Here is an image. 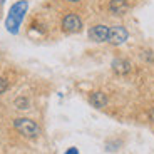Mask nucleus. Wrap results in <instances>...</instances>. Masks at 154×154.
<instances>
[{
    "instance_id": "nucleus-7",
    "label": "nucleus",
    "mask_w": 154,
    "mask_h": 154,
    "mask_svg": "<svg viewBox=\"0 0 154 154\" xmlns=\"http://www.w3.org/2000/svg\"><path fill=\"white\" fill-rule=\"evenodd\" d=\"M91 104L94 106V107H97V109H102L106 104H107V97H106V94L104 92H94V94H91Z\"/></svg>"
},
{
    "instance_id": "nucleus-1",
    "label": "nucleus",
    "mask_w": 154,
    "mask_h": 154,
    "mask_svg": "<svg viewBox=\"0 0 154 154\" xmlns=\"http://www.w3.org/2000/svg\"><path fill=\"white\" fill-rule=\"evenodd\" d=\"M14 126H15V129L20 132L22 136H25V137H37L38 134H40V127L37 126V122L32 119H27V117H20V119H17L15 122H14Z\"/></svg>"
},
{
    "instance_id": "nucleus-6",
    "label": "nucleus",
    "mask_w": 154,
    "mask_h": 154,
    "mask_svg": "<svg viewBox=\"0 0 154 154\" xmlns=\"http://www.w3.org/2000/svg\"><path fill=\"white\" fill-rule=\"evenodd\" d=\"M112 69H114L116 74H127L129 70H131V64L126 60V59H116L114 62H112Z\"/></svg>"
},
{
    "instance_id": "nucleus-4",
    "label": "nucleus",
    "mask_w": 154,
    "mask_h": 154,
    "mask_svg": "<svg viewBox=\"0 0 154 154\" xmlns=\"http://www.w3.org/2000/svg\"><path fill=\"white\" fill-rule=\"evenodd\" d=\"M109 37V27L106 25H96L89 30V38L94 42H106Z\"/></svg>"
},
{
    "instance_id": "nucleus-9",
    "label": "nucleus",
    "mask_w": 154,
    "mask_h": 154,
    "mask_svg": "<svg viewBox=\"0 0 154 154\" xmlns=\"http://www.w3.org/2000/svg\"><path fill=\"white\" fill-rule=\"evenodd\" d=\"M8 89V82L7 79H4V77H0V94H4L5 91Z\"/></svg>"
},
{
    "instance_id": "nucleus-5",
    "label": "nucleus",
    "mask_w": 154,
    "mask_h": 154,
    "mask_svg": "<svg viewBox=\"0 0 154 154\" xmlns=\"http://www.w3.org/2000/svg\"><path fill=\"white\" fill-rule=\"evenodd\" d=\"M109 10H111L114 15H124V14L129 10V4H127V0H111Z\"/></svg>"
},
{
    "instance_id": "nucleus-10",
    "label": "nucleus",
    "mask_w": 154,
    "mask_h": 154,
    "mask_svg": "<svg viewBox=\"0 0 154 154\" xmlns=\"http://www.w3.org/2000/svg\"><path fill=\"white\" fill-rule=\"evenodd\" d=\"M66 154H77V151H75V149H70V151H67Z\"/></svg>"
},
{
    "instance_id": "nucleus-12",
    "label": "nucleus",
    "mask_w": 154,
    "mask_h": 154,
    "mask_svg": "<svg viewBox=\"0 0 154 154\" xmlns=\"http://www.w3.org/2000/svg\"><path fill=\"white\" fill-rule=\"evenodd\" d=\"M152 117H154V111H152Z\"/></svg>"
},
{
    "instance_id": "nucleus-8",
    "label": "nucleus",
    "mask_w": 154,
    "mask_h": 154,
    "mask_svg": "<svg viewBox=\"0 0 154 154\" xmlns=\"http://www.w3.org/2000/svg\"><path fill=\"white\" fill-rule=\"evenodd\" d=\"M15 107L17 109H29V99L27 97H17L15 99Z\"/></svg>"
},
{
    "instance_id": "nucleus-3",
    "label": "nucleus",
    "mask_w": 154,
    "mask_h": 154,
    "mask_svg": "<svg viewBox=\"0 0 154 154\" xmlns=\"http://www.w3.org/2000/svg\"><path fill=\"white\" fill-rule=\"evenodd\" d=\"M62 29L66 32H70V34L79 32L82 29V20L79 19V15H75V14H67V15L64 17V20H62Z\"/></svg>"
},
{
    "instance_id": "nucleus-2",
    "label": "nucleus",
    "mask_w": 154,
    "mask_h": 154,
    "mask_svg": "<svg viewBox=\"0 0 154 154\" xmlns=\"http://www.w3.org/2000/svg\"><path fill=\"white\" fill-rule=\"evenodd\" d=\"M127 30L122 27V25H116V27L109 29V37H107V42H111L112 45H121L127 40Z\"/></svg>"
},
{
    "instance_id": "nucleus-11",
    "label": "nucleus",
    "mask_w": 154,
    "mask_h": 154,
    "mask_svg": "<svg viewBox=\"0 0 154 154\" xmlns=\"http://www.w3.org/2000/svg\"><path fill=\"white\" fill-rule=\"evenodd\" d=\"M69 2H77V0H69Z\"/></svg>"
}]
</instances>
